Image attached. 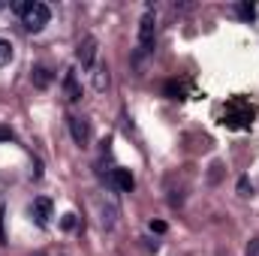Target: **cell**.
Segmentation results:
<instances>
[{
  "mask_svg": "<svg viewBox=\"0 0 259 256\" xmlns=\"http://www.w3.org/2000/svg\"><path fill=\"white\" fill-rule=\"evenodd\" d=\"M154 36H157V21H154V12L148 9L139 21V52H154Z\"/></svg>",
  "mask_w": 259,
  "mask_h": 256,
  "instance_id": "7a4b0ae2",
  "label": "cell"
},
{
  "mask_svg": "<svg viewBox=\"0 0 259 256\" xmlns=\"http://www.w3.org/2000/svg\"><path fill=\"white\" fill-rule=\"evenodd\" d=\"M30 217H33L36 226H49V220H52V202H49L46 196L33 199V205H30Z\"/></svg>",
  "mask_w": 259,
  "mask_h": 256,
  "instance_id": "277c9868",
  "label": "cell"
},
{
  "mask_svg": "<svg viewBox=\"0 0 259 256\" xmlns=\"http://www.w3.org/2000/svg\"><path fill=\"white\" fill-rule=\"evenodd\" d=\"M12 139V130L9 127H0V142H9Z\"/></svg>",
  "mask_w": 259,
  "mask_h": 256,
  "instance_id": "e0dca14e",
  "label": "cell"
},
{
  "mask_svg": "<svg viewBox=\"0 0 259 256\" xmlns=\"http://www.w3.org/2000/svg\"><path fill=\"white\" fill-rule=\"evenodd\" d=\"M94 88H97V91H106V88H109V66L106 64L94 66Z\"/></svg>",
  "mask_w": 259,
  "mask_h": 256,
  "instance_id": "9c48e42d",
  "label": "cell"
},
{
  "mask_svg": "<svg viewBox=\"0 0 259 256\" xmlns=\"http://www.w3.org/2000/svg\"><path fill=\"white\" fill-rule=\"evenodd\" d=\"M3 6H6V3H0V9H3Z\"/></svg>",
  "mask_w": 259,
  "mask_h": 256,
  "instance_id": "ac0fdd59",
  "label": "cell"
},
{
  "mask_svg": "<svg viewBox=\"0 0 259 256\" xmlns=\"http://www.w3.org/2000/svg\"><path fill=\"white\" fill-rule=\"evenodd\" d=\"M166 94H172V100H181V88H178L175 81H169V84H166Z\"/></svg>",
  "mask_w": 259,
  "mask_h": 256,
  "instance_id": "4fadbf2b",
  "label": "cell"
},
{
  "mask_svg": "<svg viewBox=\"0 0 259 256\" xmlns=\"http://www.w3.org/2000/svg\"><path fill=\"white\" fill-rule=\"evenodd\" d=\"M250 193H253V184H250L247 178H241V181H238V196H250Z\"/></svg>",
  "mask_w": 259,
  "mask_h": 256,
  "instance_id": "7c38bea8",
  "label": "cell"
},
{
  "mask_svg": "<svg viewBox=\"0 0 259 256\" xmlns=\"http://www.w3.org/2000/svg\"><path fill=\"white\" fill-rule=\"evenodd\" d=\"M64 94H66V100H69V103H78V100H81V84H78V78H75V69H66Z\"/></svg>",
  "mask_w": 259,
  "mask_h": 256,
  "instance_id": "52a82bcc",
  "label": "cell"
},
{
  "mask_svg": "<svg viewBox=\"0 0 259 256\" xmlns=\"http://www.w3.org/2000/svg\"><path fill=\"white\" fill-rule=\"evenodd\" d=\"M235 12H238L241 18H256V9H253V6H247V3H238V6H235Z\"/></svg>",
  "mask_w": 259,
  "mask_h": 256,
  "instance_id": "8fae6325",
  "label": "cell"
},
{
  "mask_svg": "<svg viewBox=\"0 0 259 256\" xmlns=\"http://www.w3.org/2000/svg\"><path fill=\"white\" fill-rule=\"evenodd\" d=\"M15 12L21 15V21H24V27L30 30V33H39L46 24H49V18H52V9L46 6V3H15Z\"/></svg>",
  "mask_w": 259,
  "mask_h": 256,
  "instance_id": "6da1fadb",
  "label": "cell"
},
{
  "mask_svg": "<svg viewBox=\"0 0 259 256\" xmlns=\"http://www.w3.org/2000/svg\"><path fill=\"white\" fill-rule=\"evenodd\" d=\"M247 256H259V235L256 238H250V244H247Z\"/></svg>",
  "mask_w": 259,
  "mask_h": 256,
  "instance_id": "5bb4252c",
  "label": "cell"
},
{
  "mask_svg": "<svg viewBox=\"0 0 259 256\" xmlns=\"http://www.w3.org/2000/svg\"><path fill=\"white\" fill-rule=\"evenodd\" d=\"M151 232H166V223H163V220H154V223H151Z\"/></svg>",
  "mask_w": 259,
  "mask_h": 256,
  "instance_id": "2e32d148",
  "label": "cell"
},
{
  "mask_svg": "<svg viewBox=\"0 0 259 256\" xmlns=\"http://www.w3.org/2000/svg\"><path fill=\"white\" fill-rule=\"evenodd\" d=\"M30 78H33V88L42 91V88L52 84V69H49V66H33V75H30Z\"/></svg>",
  "mask_w": 259,
  "mask_h": 256,
  "instance_id": "ba28073f",
  "label": "cell"
},
{
  "mask_svg": "<svg viewBox=\"0 0 259 256\" xmlns=\"http://www.w3.org/2000/svg\"><path fill=\"white\" fill-rule=\"evenodd\" d=\"M36 256H46V253H36Z\"/></svg>",
  "mask_w": 259,
  "mask_h": 256,
  "instance_id": "d6986e66",
  "label": "cell"
},
{
  "mask_svg": "<svg viewBox=\"0 0 259 256\" xmlns=\"http://www.w3.org/2000/svg\"><path fill=\"white\" fill-rule=\"evenodd\" d=\"M9 61H12V46L6 39H0V66H6Z\"/></svg>",
  "mask_w": 259,
  "mask_h": 256,
  "instance_id": "30bf717a",
  "label": "cell"
},
{
  "mask_svg": "<svg viewBox=\"0 0 259 256\" xmlns=\"http://www.w3.org/2000/svg\"><path fill=\"white\" fill-rule=\"evenodd\" d=\"M66 124H69V133H72V139H75V145H91V124H88V118H78V115H69L66 118Z\"/></svg>",
  "mask_w": 259,
  "mask_h": 256,
  "instance_id": "3957f363",
  "label": "cell"
},
{
  "mask_svg": "<svg viewBox=\"0 0 259 256\" xmlns=\"http://www.w3.org/2000/svg\"><path fill=\"white\" fill-rule=\"evenodd\" d=\"M109 184L115 187V190H121V193H130L133 187H136V178H133V172L130 169H112V175H109Z\"/></svg>",
  "mask_w": 259,
  "mask_h": 256,
  "instance_id": "5b68a950",
  "label": "cell"
},
{
  "mask_svg": "<svg viewBox=\"0 0 259 256\" xmlns=\"http://www.w3.org/2000/svg\"><path fill=\"white\" fill-rule=\"evenodd\" d=\"M75 58H78V64L84 66V69H91V66H94V58H97V39H94V36L81 39V42H78Z\"/></svg>",
  "mask_w": 259,
  "mask_h": 256,
  "instance_id": "8992f818",
  "label": "cell"
},
{
  "mask_svg": "<svg viewBox=\"0 0 259 256\" xmlns=\"http://www.w3.org/2000/svg\"><path fill=\"white\" fill-rule=\"evenodd\" d=\"M61 226H64V229H72V226H75V214H64Z\"/></svg>",
  "mask_w": 259,
  "mask_h": 256,
  "instance_id": "9a60e30c",
  "label": "cell"
}]
</instances>
